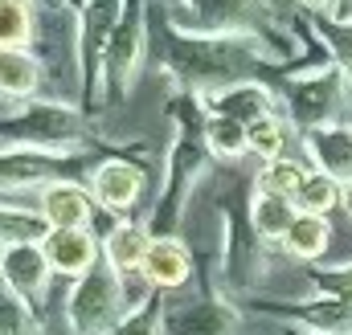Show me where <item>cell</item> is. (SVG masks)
Segmentation results:
<instances>
[{
  "label": "cell",
  "mask_w": 352,
  "mask_h": 335,
  "mask_svg": "<svg viewBox=\"0 0 352 335\" xmlns=\"http://www.w3.org/2000/svg\"><path fill=\"white\" fill-rule=\"evenodd\" d=\"M160 62L188 94H209L221 86L250 82L263 66H278L287 54L263 37H221V33H180L160 21Z\"/></svg>",
  "instance_id": "obj_1"
},
{
  "label": "cell",
  "mask_w": 352,
  "mask_h": 335,
  "mask_svg": "<svg viewBox=\"0 0 352 335\" xmlns=\"http://www.w3.org/2000/svg\"><path fill=\"white\" fill-rule=\"evenodd\" d=\"M180 33H221V37H263L274 49H291L274 33V8L266 0H173L164 16Z\"/></svg>",
  "instance_id": "obj_2"
},
{
  "label": "cell",
  "mask_w": 352,
  "mask_h": 335,
  "mask_svg": "<svg viewBox=\"0 0 352 335\" xmlns=\"http://www.w3.org/2000/svg\"><path fill=\"white\" fill-rule=\"evenodd\" d=\"M213 152L205 143V119L197 127H188L184 119V102L176 106V139L173 152H168V180H164V192H160V205L152 209V238H176V225L184 217V205H188V192L197 184V176L209 168Z\"/></svg>",
  "instance_id": "obj_3"
},
{
  "label": "cell",
  "mask_w": 352,
  "mask_h": 335,
  "mask_svg": "<svg viewBox=\"0 0 352 335\" xmlns=\"http://www.w3.org/2000/svg\"><path fill=\"white\" fill-rule=\"evenodd\" d=\"M283 102H287V119L303 131L344 123V115H349V74L328 58L324 66H311V70L287 78Z\"/></svg>",
  "instance_id": "obj_4"
},
{
  "label": "cell",
  "mask_w": 352,
  "mask_h": 335,
  "mask_svg": "<svg viewBox=\"0 0 352 335\" xmlns=\"http://www.w3.org/2000/svg\"><path fill=\"white\" fill-rule=\"evenodd\" d=\"M0 135L8 143L50 148V152H74L87 139V119L66 102H25L8 119H0Z\"/></svg>",
  "instance_id": "obj_5"
},
{
  "label": "cell",
  "mask_w": 352,
  "mask_h": 335,
  "mask_svg": "<svg viewBox=\"0 0 352 335\" xmlns=\"http://www.w3.org/2000/svg\"><path fill=\"white\" fill-rule=\"evenodd\" d=\"M119 311H123V286L107 262L90 266L66 299V319L74 335H111L119 327Z\"/></svg>",
  "instance_id": "obj_6"
},
{
  "label": "cell",
  "mask_w": 352,
  "mask_h": 335,
  "mask_svg": "<svg viewBox=\"0 0 352 335\" xmlns=\"http://www.w3.org/2000/svg\"><path fill=\"white\" fill-rule=\"evenodd\" d=\"M123 16V0H82L78 4V74L87 86V98L102 102V90H107V45H111V33Z\"/></svg>",
  "instance_id": "obj_7"
},
{
  "label": "cell",
  "mask_w": 352,
  "mask_h": 335,
  "mask_svg": "<svg viewBox=\"0 0 352 335\" xmlns=\"http://www.w3.org/2000/svg\"><path fill=\"white\" fill-rule=\"evenodd\" d=\"M148 0H123V16L107 45V82L115 94H131V86L148 58Z\"/></svg>",
  "instance_id": "obj_8"
},
{
  "label": "cell",
  "mask_w": 352,
  "mask_h": 335,
  "mask_svg": "<svg viewBox=\"0 0 352 335\" xmlns=\"http://www.w3.org/2000/svg\"><path fill=\"white\" fill-rule=\"evenodd\" d=\"M70 168H78V152H50V148L12 143L0 152V192L45 188L54 180H66Z\"/></svg>",
  "instance_id": "obj_9"
},
{
  "label": "cell",
  "mask_w": 352,
  "mask_h": 335,
  "mask_svg": "<svg viewBox=\"0 0 352 335\" xmlns=\"http://www.w3.org/2000/svg\"><path fill=\"white\" fill-rule=\"evenodd\" d=\"M205 115H226V119H238V123H254L263 115H278V94L266 82L250 78V82H234L221 86V90H209V94H197Z\"/></svg>",
  "instance_id": "obj_10"
},
{
  "label": "cell",
  "mask_w": 352,
  "mask_h": 335,
  "mask_svg": "<svg viewBox=\"0 0 352 335\" xmlns=\"http://www.w3.org/2000/svg\"><path fill=\"white\" fill-rule=\"evenodd\" d=\"M50 257L41 250V242H16V246H0V278L12 294H21L25 303L29 299H41L45 286H50Z\"/></svg>",
  "instance_id": "obj_11"
},
{
  "label": "cell",
  "mask_w": 352,
  "mask_h": 335,
  "mask_svg": "<svg viewBox=\"0 0 352 335\" xmlns=\"http://www.w3.org/2000/svg\"><path fill=\"white\" fill-rule=\"evenodd\" d=\"M144 192V172L127 160H102L90 172V196L107 213H127Z\"/></svg>",
  "instance_id": "obj_12"
},
{
  "label": "cell",
  "mask_w": 352,
  "mask_h": 335,
  "mask_svg": "<svg viewBox=\"0 0 352 335\" xmlns=\"http://www.w3.org/2000/svg\"><path fill=\"white\" fill-rule=\"evenodd\" d=\"M41 217L50 229H87L94 217V196L74 180H54L41 188Z\"/></svg>",
  "instance_id": "obj_13"
},
{
  "label": "cell",
  "mask_w": 352,
  "mask_h": 335,
  "mask_svg": "<svg viewBox=\"0 0 352 335\" xmlns=\"http://www.w3.org/2000/svg\"><path fill=\"white\" fill-rule=\"evenodd\" d=\"M41 250L50 257L54 274H70V278H82L90 266H98V238L90 229H50L41 238Z\"/></svg>",
  "instance_id": "obj_14"
},
{
  "label": "cell",
  "mask_w": 352,
  "mask_h": 335,
  "mask_svg": "<svg viewBox=\"0 0 352 335\" xmlns=\"http://www.w3.org/2000/svg\"><path fill=\"white\" fill-rule=\"evenodd\" d=\"M303 152L320 172L336 176L340 184L352 180V123H328V127L303 131Z\"/></svg>",
  "instance_id": "obj_15"
},
{
  "label": "cell",
  "mask_w": 352,
  "mask_h": 335,
  "mask_svg": "<svg viewBox=\"0 0 352 335\" xmlns=\"http://www.w3.org/2000/svg\"><path fill=\"white\" fill-rule=\"evenodd\" d=\"M148 250H152V229H148V225H135V221H119V225L102 238V262H107L119 278L140 274Z\"/></svg>",
  "instance_id": "obj_16"
},
{
  "label": "cell",
  "mask_w": 352,
  "mask_h": 335,
  "mask_svg": "<svg viewBox=\"0 0 352 335\" xmlns=\"http://www.w3.org/2000/svg\"><path fill=\"white\" fill-rule=\"evenodd\" d=\"M188 270H192V257L188 246L180 238H152V250L144 257V282L148 286H160V290H173L180 282H188Z\"/></svg>",
  "instance_id": "obj_17"
},
{
  "label": "cell",
  "mask_w": 352,
  "mask_h": 335,
  "mask_svg": "<svg viewBox=\"0 0 352 335\" xmlns=\"http://www.w3.org/2000/svg\"><path fill=\"white\" fill-rule=\"evenodd\" d=\"M234 327H238V315L217 299H205L168 319V335H234Z\"/></svg>",
  "instance_id": "obj_18"
},
{
  "label": "cell",
  "mask_w": 352,
  "mask_h": 335,
  "mask_svg": "<svg viewBox=\"0 0 352 335\" xmlns=\"http://www.w3.org/2000/svg\"><path fill=\"white\" fill-rule=\"evenodd\" d=\"M41 86V62L33 49H0V98L29 102Z\"/></svg>",
  "instance_id": "obj_19"
},
{
  "label": "cell",
  "mask_w": 352,
  "mask_h": 335,
  "mask_svg": "<svg viewBox=\"0 0 352 335\" xmlns=\"http://www.w3.org/2000/svg\"><path fill=\"white\" fill-rule=\"evenodd\" d=\"M295 217H299V209H295L291 196H270V192H258V188H254V196H250V225H254V238H263V242H283Z\"/></svg>",
  "instance_id": "obj_20"
},
{
  "label": "cell",
  "mask_w": 352,
  "mask_h": 335,
  "mask_svg": "<svg viewBox=\"0 0 352 335\" xmlns=\"http://www.w3.org/2000/svg\"><path fill=\"white\" fill-rule=\"evenodd\" d=\"M328 242H332V225H328L324 217H316V213H299V217L291 221L287 238H283L287 253H291V257H299V262L320 257V253L328 250Z\"/></svg>",
  "instance_id": "obj_21"
},
{
  "label": "cell",
  "mask_w": 352,
  "mask_h": 335,
  "mask_svg": "<svg viewBox=\"0 0 352 335\" xmlns=\"http://www.w3.org/2000/svg\"><path fill=\"white\" fill-rule=\"evenodd\" d=\"M295 209L299 213H316V217H328L336 205H340V180L336 176H328V172H320V168H307V176H303V184L295 188Z\"/></svg>",
  "instance_id": "obj_22"
},
{
  "label": "cell",
  "mask_w": 352,
  "mask_h": 335,
  "mask_svg": "<svg viewBox=\"0 0 352 335\" xmlns=\"http://www.w3.org/2000/svg\"><path fill=\"white\" fill-rule=\"evenodd\" d=\"M37 37L33 0H0V49H29Z\"/></svg>",
  "instance_id": "obj_23"
},
{
  "label": "cell",
  "mask_w": 352,
  "mask_h": 335,
  "mask_svg": "<svg viewBox=\"0 0 352 335\" xmlns=\"http://www.w3.org/2000/svg\"><path fill=\"white\" fill-rule=\"evenodd\" d=\"M205 143H209V152L217 160H242L250 152L246 123L226 119V115H205Z\"/></svg>",
  "instance_id": "obj_24"
},
{
  "label": "cell",
  "mask_w": 352,
  "mask_h": 335,
  "mask_svg": "<svg viewBox=\"0 0 352 335\" xmlns=\"http://www.w3.org/2000/svg\"><path fill=\"white\" fill-rule=\"evenodd\" d=\"M287 135H291V127H287L283 115H263V119H254V123L246 127L250 152H254L263 164L266 160H278V156L287 152Z\"/></svg>",
  "instance_id": "obj_25"
},
{
  "label": "cell",
  "mask_w": 352,
  "mask_h": 335,
  "mask_svg": "<svg viewBox=\"0 0 352 335\" xmlns=\"http://www.w3.org/2000/svg\"><path fill=\"white\" fill-rule=\"evenodd\" d=\"M303 176H307V168L299 164V160L278 156V160H266L263 164V172L254 176V188L270 192V196H295V188L303 184Z\"/></svg>",
  "instance_id": "obj_26"
},
{
  "label": "cell",
  "mask_w": 352,
  "mask_h": 335,
  "mask_svg": "<svg viewBox=\"0 0 352 335\" xmlns=\"http://www.w3.org/2000/svg\"><path fill=\"white\" fill-rule=\"evenodd\" d=\"M50 233L41 213H25V209H0V246H16V242H41Z\"/></svg>",
  "instance_id": "obj_27"
},
{
  "label": "cell",
  "mask_w": 352,
  "mask_h": 335,
  "mask_svg": "<svg viewBox=\"0 0 352 335\" xmlns=\"http://www.w3.org/2000/svg\"><path fill=\"white\" fill-rule=\"evenodd\" d=\"M115 335H164V307H160V299H144L131 315H123Z\"/></svg>",
  "instance_id": "obj_28"
},
{
  "label": "cell",
  "mask_w": 352,
  "mask_h": 335,
  "mask_svg": "<svg viewBox=\"0 0 352 335\" xmlns=\"http://www.w3.org/2000/svg\"><path fill=\"white\" fill-rule=\"evenodd\" d=\"M0 335H33V311L21 294H0Z\"/></svg>",
  "instance_id": "obj_29"
},
{
  "label": "cell",
  "mask_w": 352,
  "mask_h": 335,
  "mask_svg": "<svg viewBox=\"0 0 352 335\" xmlns=\"http://www.w3.org/2000/svg\"><path fill=\"white\" fill-rule=\"evenodd\" d=\"M316 282L340 299V303H352V266H332V270H316Z\"/></svg>",
  "instance_id": "obj_30"
},
{
  "label": "cell",
  "mask_w": 352,
  "mask_h": 335,
  "mask_svg": "<svg viewBox=\"0 0 352 335\" xmlns=\"http://www.w3.org/2000/svg\"><path fill=\"white\" fill-rule=\"evenodd\" d=\"M295 4H303L307 12H328V16L340 8V0H295Z\"/></svg>",
  "instance_id": "obj_31"
},
{
  "label": "cell",
  "mask_w": 352,
  "mask_h": 335,
  "mask_svg": "<svg viewBox=\"0 0 352 335\" xmlns=\"http://www.w3.org/2000/svg\"><path fill=\"white\" fill-rule=\"evenodd\" d=\"M340 205L352 213V180H344V184H340Z\"/></svg>",
  "instance_id": "obj_32"
},
{
  "label": "cell",
  "mask_w": 352,
  "mask_h": 335,
  "mask_svg": "<svg viewBox=\"0 0 352 335\" xmlns=\"http://www.w3.org/2000/svg\"><path fill=\"white\" fill-rule=\"evenodd\" d=\"M349 8H352V0H340V8H336L332 16H336V21H344V16H349Z\"/></svg>",
  "instance_id": "obj_33"
},
{
  "label": "cell",
  "mask_w": 352,
  "mask_h": 335,
  "mask_svg": "<svg viewBox=\"0 0 352 335\" xmlns=\"http://www.w3.org/2000/svg\"><path fill=\"white\" fill-rule=\"evenodd\" d=\"M316 335H332V332H316Z\"/></svg>",
  "instance_id": "obj_34"
},
{
  "label": "cell",
  "mask_w": 352,
  "mask_h": 335,
  "mask_svg": "<svg viewBox=\"0 0 352 335\" xmlns=\"http://www.w3.org/2000/svg\"><path fill=\"white\" fill-rule=\"evenodd\" d=\"M78 4H82V0H78Z\"/></svg>",
  "instance_id": "obj_35"
}]
</instances>
